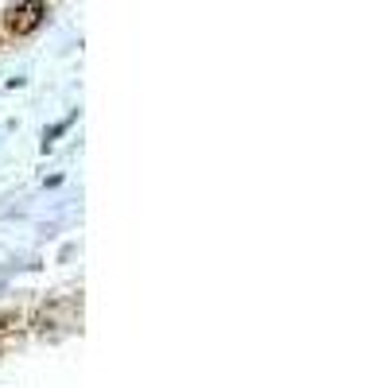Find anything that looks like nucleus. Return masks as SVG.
Masks as SVG:
<instances>
[{"instance_id":"obj_2","label":"nucleus","mask_w":388,"mask_h":388,"mask_svg":"<svg viewBox=\"0 0 388 388\" xmlns=\"http://www.w3.org/2000/svg\"><path fill=\"white\" fill-rule=\"evenodd\" d=\"M70 125H74V117H67V120H59V125H55L51 128V132H43V152H47V148H51V140H55V136H59V132H67V128Z\"/></svg>"},{"instance_id":"obj_1","label":"nucleus","mask_w":388,"mask_h":388,"mask_svg":"<svg viewBox=\"0 0 388 388\" xmlns=\"http://www.w3.org/2000/svg\"><path fill=\"white\" fill-rule=\"evenodd\" d=\"M43 20H47V0H20V4H12L4 12V24L16 35H32Z\"/></svg>"}]
</instances>
